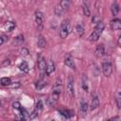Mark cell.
<instances>
[{
	"instance_id": "6da1fadb",
	"label": "cell",
	"mask_w": 121,
	"mask_h": 121,
	"mask_svg": "<svg viewBox=\"0 0 121 121\" xmlns=\"http://www.w3.org/2000/svg\"><path fill=\"white\" fill-rule=\"evenodd\" d=\"M104 27H105V26H104L103 22L99 21L98 23H96V25H95L93 32L89 36V41H91V42H96L99 39V37L101 36V34H102V32L104 30Z\"/></svg>"
},
{
	"instance_id": "7a4b0ae2",
	"label": "cell",
	"mask_w": 121,
	"mask_h": 121,
	"mask_svg": "<svg viewBox=\"0 0 121 121\" xmlns=\"http://www.w3.org/2000/svg\"><path fill=\"white\" fill-rule=\"evenodd\" d=\"M71 32V24L69 20H63L61 25H60V37L61 39H65L69 33Z\"/></svg>"
},
{
	"instance_id": "3957f363",
	"label": "cell",
	"mask_w": 121,
	"mask_h": 121,
	"mask_svg": "<svg viewBox=\"0 0 121 121\" xmlns=\"http://www.w3.org/2000/svg\"><path fill=\"white\" fill-rule=\"evenodd\" d=\"M102 73L105 77H110L112 73V62L108 60H105L102 61Z\"/></svg>"
},
{
	"instance_id": "277c9868",
	"label": "cell",
	"mask_w": 121,
	"mask_h": 121,
	"mask_svg": "<svg viewBox=\"0 0 121 121\" xmlns=\"http://www.w3.org/2000/svg\"><path fill=\"white\" fill-rule=\"evenodd\" d=\"M67 92H68V94L72 97H74V95H75V89H74V80H73L72 77H69L67 78Z\"/></svg>"
},
{
	"instance_id": "5b68a950",
	"label": "cell",
	"mask_w": 121,
	"mask_h": 121,
	"mask_svg": "<svg viewBox=\"0 0 121 121\" xmlns=\"http://www.w3.org/2000/svg\"><path fill=\"white\" fill-rule=\"evenodd\" d=\"M88 111V103L85 99H81L79 102V113L81 116H85Z\"/></svg>"
},
{
	"instance_id": "8992f818",
	"label": "cell",
	"mask_w": 121,
	"mask_h": 121,
	"mask_svg": "<svg viewBox=\"0 0 121 121\" xmlns=\"http://www.w3.org/2000/svg\"><path fill=\"white\" fill-rule=\"evenodd\" d=\"M37 64H38V67H39V69H40L41 71L45 70V68H46V61H45L44 57H43L42 54H39V55H38Z\"/></svg>"
},
{
	"instance_id": "52a82bcc",
	"label": "cell",
	"mask_w": 121,
	"mask_h": 121,
	"mask_svg": "<svg viewBox=\"0 0 121 121\" xmlns=\"http://www.w3.org/2000/svg\"><path fill=\"white\" fill-rule=\"evenodd\" d=\"M110 26H111L112 30H119L121 28V21H120V19H118V18L112 19L110 22Z\"/></svg>"
},
{
	"instance_id": "ba28073f",
	"label": "cell",
	"mask_w": 121,
	"mask_h": 121,
	"mask_svg": "<svg viewBox=\"0 0 121 121\" xmlns=\"http://www.w3.org/2000/svg\"><path fill=\"white\" fill-rule=\"evenodd\" d=\"M43 15L41 11H36L35 12V22L38 26L39 28H42V25H43Z\"/></svg>"
},
{
	"instance_id": "9c48e42d",
	"label": "cell",
	"mask_w": 121,
	"mask_h": 121,
	"mask_svg": "<svg viewBox=\"0 0 121 121\" xmlns=\"http://www.w3.org/2000/svg\"><path fill=\"white\" fill-rule=\"evenodd\" d=\"M95 55L97 58H101L105 55V48L103 46V44H98L95 50Z\"/></svg>"
},
{
	"instance_id": "30bf717a",
	"label": "cell",
	"mask_w": 121,
	"mask_h": 121,
	"mask_svg": "<svg viewBox=\"0 0 121 121\" xmlns=\"http://www.w3.org/2000/svg\"><path fill=\"white\" fill-rule=\"evenodd\" d=\"M64 64L66 66H68L69 68L73 69V70H76V64L74 62V60H72V58L70 56H66L65 59H64Z\"/></svg>"
},
{
	"instance_id": "8fae6325",
	"label": "cell",
	"mask_w": 121,
	"mask_h": 121,
	"mask_svg": "<svg viewBox=\"0 0 121 121\" xmlns=\"http://www.w3.org/2000/svg\"><path fill=\"white\" fill-rule=\"evenodd\" d=\"M99 104H100V101H99L98 96H94V98L92 99V102H91L90 110H91V111H94V110L97 109L98 106H99Z\"/></svg>"
},
{
	"instance_id": "7c38bea8",
	"label": "cell",
	"mask_w": 121,
	"mask_h": 121,
	"mask_svg": "<svg viewBox=\"0 0 121 121\" xmlns=\"http://www.w3.org/2000/svg\"><path fill=\"white\" fill-rule=\"evenodd\" d=\"M54 71H55V64H54V62H53L52 60H50V61H49V63H48V64H46L45 73H46V75H47V76H49V75H51Z\"/></svg>"
},
{
	"instance_id": "4fadbf2b",
	"label": "cell",
	"mask_w": 121,
	"mask_h": 121,
	"mask_svg": "<svg viewBox=\"0 0 121 121\" xmlns=\"http://www.w3.org/2000/svg\"><path fill=\"white\" fill-rule=\"evenodd\" d=\"M47 85V82L44 80V79H43V78H41L40 80H38L36 83H35V88L37 89V90H42L43 87H45Z\"/></svg>"
},
{
	"instance_id": "5bb4252c",
	"label": "cell",
	"mask_w": 121,
	"mask_h": 121,
	"mask_svg": "<svg viewBox=\"0 0 121 121\" xmlns=\"http://www.w3.org/2000/svg\"><path fill=\"white\" fill-rule=\"evenodd\" d=\"M111 10H112V13L113 16H116L119 12V6L117 4L116 1H114L112 4V7H111Z\"/></svg>"
},
{
	"instance_id": "9a60e30c",
	"label": "cell",
	"mask_w": 121,
	"mask_h": 121,
	"mask_svg": "<svg viewBox=\"0 0 121 121\" xmlns=\"http://www.w3.org/2000/svg\"><path fill=\"white\" fill-rule=\"evenodd\" d=\"M19 69H20V71H22V72H24V73H28V71H29V66H28L27 62L24 60V61H22V62L20 63Z\"/></svg>"
},
{
	"instance_id": "2e32d148",
	"label": "cell",
	"mask_w": 121,
	"mask_h": 121,
	"mask_svg": "<svg viewBox=\"0 0 121 121\" xmlns=\"http://www.w3.org/2000/svg\"><path fill=\"white\" fill-rule=\"evenodd\" d=\"M70 4H71V0H61L60 3V6L61 7V9L65 11L69 9L70 7Z\"/></svg>"
},
{
	"instance_id": "e0dca14e",
	"label": "cell",
	"mask_w": 121,
	"mask_h": 121,
	"mask_svg": "<svg viewBox=\"0 0 121 121\" xmlns=\"http://www.w3.org/2000/svg\"><path fill=\"white\" fill-rule=\"evenodd\" d=\"M14 27H15V24L13 22H10V21L6 22L5 25H4V28L7 31H11V30L14 29Z\"/></svg>"
},
{
	"instance_id": "ac0fdd59",
	"label": "cell",
	"mask_w": 121,
	"mask_h": 121,
	"mask_svg": "<svg viewBox=\"0 0 121 121\" xmlns=\"http://www.w3.org/2000/svg\"><path fill=\"white\" fill-rule=\"evenodd\" d=\"M76 32L78 33V35L79 37H81L84 34V27H83V26L81 24H78L76 26Z\"/></svg>"
},
{
	"instance_id": "d6986e66",
	"label": "cell",
	"mask_w": 121,
	"mask_h": 121,
	"mask_svg": "<svg viewBox=\"0 0 121 121\" xmlns=\"http://www.w3.org/2000/svg\"><path fill=\"white\" fill-rule=\"evenodd\" d=\"M0 84H1V85H3V86L10 85V84H11V79H10L9 78H7V77L2 78L0 79Z\"/></svg>"
},
{
	"instance_id": "ffe728a7",
	"label": "cell",
	"mask_w": 121,
	"mask_h": 121,
	"mask_svg": "<svg viewBox=\"0 0 121 121\" xmlns=\"http://www.w3.org/2000/svg\"><path fill=\"white\" fill-rule=\"evenodd\" d=\"M81 86H82V89H83L85 92H88V80H87V78H86L85 76H82Z\"/></svg>"
},
{
	"instance_id": "44dd1931",
	"label": "cell",
	"mask_w": 121,
	"mask_h": 121,
	"mask_svg": "<svg viewBox=\"0 0 121 121\" xmlns=\"http://www.w3.org/2000/svg\"><path fill=\"white\" fill-rule=\"evenodd\" d=\"M38 47H40V48H43L44 46H45V44H46V42H45V40H44V38L43 37V36H40L39 37V39H38Z\"/></svg>"
},
{
	"instance_id": "7402d4cb",
	"label": "cell",
	"mask_w": 121,
	"mask_h": 121,
	"mask_svg": "<svg viewBox=\"0 0 121 121\" xmlns=\"http://www.w3.org/2000/svg\"><path fill=\"white\" fill-rule=\"evenodd\" d=\"M82 9H83V13L86 15V16H90V9L88 7V5L86 4V2H84L82 4Z\"/></svg>"
},
{
	"instance_id": "603a6c76",
	"label": "cell",
	"mask_w": 121,
	"mask_h": 121,
	"mask_svg": "<svg viewBox=\"0 0 121 121\" xmlns=\"http://www.w3.org/2000/svg\"><path fill=\"white\" fill-rule=\"evenodd\" d=\"M23 42H24V36H23V35H18V36L15 38V40H14V43L17 44V45L22 44Z\"/></svg>"
},
{
	"instance_id": "cb8c5ba5",
	"label": "cell",
	"mask_w": 121,
	"mask_h": 121,
	"mask_svg": "<svg viewBox=\"0 0 121 121\" xmlns=\"http://www.w3.org/2000/svg\"><path fill=\"white\" fill-rule=\"evenodd\" d=\"M59 112H60L62 116H64V118H70V116H71L70 112L67 111V110H59Z\"/></svg>"
},
{
	"instance_id": "d4e9b609",
	"label": "cell",
	"mask_w": 121,
	"mask_h": 121,
	"mask_svg": "<svg viewBox=\"0 0 121 121\" xmlns=\"http://www.w3.org/2000/svg\"><path fill=\"white\" fill-rule=\"evenodd\" d=\"M116 103H117L118 109H120L121 108V94H120V92H117V94H116Z\"/></svg>"
},
{
	"instance_id": "484cf974",
	"label": "cell",
	"mask_w": 121,
	"mask_h": 121,
	"mask_svg": "<svg viewBox=\"0 0 121 121\" xmlns=\"http://www.w3.org/2000/svg\"><path fill=\"white\" fill-rule=\"evenodd\" d=\"M36 109L38 111H42L43 109V101L41 99H39L37 101V103H36Z\"/></svg>"
},
{
	"instance_id": "4316f807",
	"label": "cell",
	"mask_w": 121,
	"mask_h": 121,
	"mask_svg": "<svg viewBox=\"0 0 121 121\" xmlns=\"http://www.w3.org/2000/svg\"><path fill=\"white\" fill-rule=\"evenodd\" d=\"M63 11H64V10L61 9V7H60V5H59V6H57V7H56V9H55V12H56V14H57L58 16L61 15Z\"/></svg>"
},
{
	"instance_id": "83f0119b",
	"label": "cell",
	"mask_w": 121,
	"mask_h": 121,
	"mask_svg": "<svg viewBox=\"0 0 121 121\" xmlns=\"http://www.w3.org/2000/svg\"><path fill=\"white\" fill-rule=\"evenodd\" d=\"M20 111H21V114H22V116L24 117V119H26V118H28L29 117V115H28V112L24 109V108H22L21 107V109H20Z\"/></svg>"
},
{
	"instance_id": "f1b7e54d",
	"label": "cell",
	"mask_w": 121,
	"mask_h": 121,
	"mask_svg": "<svg viewBox=\"0 0 121 121\" xmlns=\"http://www.w3.org/2000/svg\"><path fill=\"white\" fill-rule=\"evenodd\" d=\"M20 53H21V55H23V56H27L28 55V49L27 48H26V47H23V48H21V50H20Z\"/></svg>"
},
{
	"instance_id": "f546056e",
	"label": "cell",
	"mask_w": 121,
	"mask_h": 121,
	"mask_svg": "<svg viewBox=\"0 0 121 121\" xmlns=\"http://www.w3.org/2000/svg\"><path fill=\"white\" fill-rule=\"evenodd\" d=\"M12 107H13L15 110H20V109H21V104H20V102L15 101V102L12 103Z\"/></svg>"
},
{
	"instance_id": "4dcf8cb0",
	"label": "cell",
	"mask_w": 121,
	"mask_h": 121,
	"mask_svg": "<svg viewBox=\"0 0 121 121\" xmlns=\"http://www.w3.org/2000/svg\"><path fill=\"white\" fill-rule=\"evenodd\" d=\"M38 112H39V111H38L37 109H35V110L33 111V112L29 115V118H30V119H34L36 116H38Z\"/></svg>"
},
{
	"instance_id": "1f68e13d",
	"label": "cell",
	"mask_w": 121,
	"mask_h": 121,
	"mask_svg": "<svg viewBox=\"0 0 121 121\" xmlns=\"http://www.w3.org/2000/svg\"><path fill=\"white\" fill-rule=\"evenodd\" d=\"M9 64H10V60H9V59L5 60L2 62V65H3V66H8V65H9Z\"/></svg>"
},
{
	"instance_id": "d6a6232c",
	"label": "cell",
	"mask_w": 121,
	"mask_h": 121,
	"mask_svg": "<svg viewBox=\"0 0 121 121\" xmlns=\"http://www.w3.org/2000/svg\"><path fill=\"white\" fill-rule=\"evenodd\" d=\"M93 22H94L95 24H96V23L99 22V20H98V18H97L96 16H94V17H93Z\"/></svg>"
},
{
	"instance_id": "836d02e7",
	"label": "cell",
	"mask_w": 121,
	"mask_h": 121,
	"mask_svg": "<svg viewBox=\"0 0 121 121\" xmlns=\"http://www.w3.org/2000/svg\"><path fill=\"white\" fill-rule=\"evenodd\" d=\"M4 43V37H0V45Z\"/></svg>"
},
{
	"instance_id": "e575fe53",
	"label": "cell",
	"mask_w": 121,
	"mask_h": 121,
	"mask_svg": "<svg viewBox=\"0 0 121 121\" xmlns=\"http://www.w3.org/2000/svg\"><path fill=\"white\" fill-rule=\"evenodd\" d=\"M83 1H84V2H87V0H83Z\"/></svg>"
},
{
	"instance_id": "d590c367",
	"label": "cell",
	"mask_w": 121,
	"mask_h": 121,
	"mask_svg": "<svg viewBox=\"0 0 121 121\" xmlns=\"http://www.w3.org/2000/svg\"><path fill=\"white\" fill-rule=\"evenodd\" d=\"M0 105H1V101H0Z\"/></svg>"
}]
</instances>
